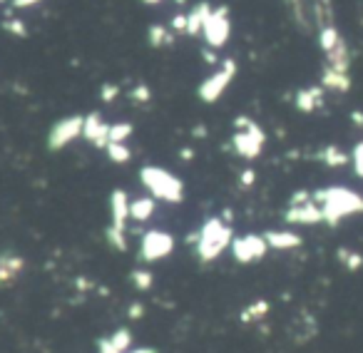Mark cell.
Segmentation results:
<instances>
[{
	"mask_svg": "<svg viewBox=\"0 0 363 353\" xmlns=\"http://www.w3.org/2000/svg\"><path fill=\"white\" fill-rule=\"evenodd\" d=\"M212 16V6L209 3H197L192 11L187 13V35H199L204 30V23Z\"/></svg>",
	"mask_w": 363,
	"mask_h": 353,
	"instance_id": "obj_11",
	"label": "cell"
},
{
	"mask_svg": "<svg viewBox=\"0 0 363 353\" xmlns=\"http://www.w3.org/2000/svg\"><path fill=\"white\" fill-rule=\"evenodd\" d=\"M40 0H13V8H30V6H38Z\"/></svg>",
	"mask_w": 363,
	"mask_h": 353,
	"instance_id": "obj_32",
	"label": "cell"
},
{
	"mask_svg": "<svg viewBox=\"0 0 363 353\" xmlns=\"http://www.w3.org/2000/svg\"><path fill=\"white\" fill-rule=\"evenodd\" d=\"M142 3H147V6H155V3H160V0H142Z\"/></svg>",
	"mask_w": 363,
	"mask_h": 353,
	"instance_id": "obj_36",
	"label": "cell"
},
{
	"mask_svg": "<svg viewBox=\"0 0 363 353\" xmlns=\"http://www.w3.org/2000/svg\"><path fill=\"white\" fill-rule=\"evenodd\" d=\"M0 3H3V0H0Z\"/></svg>",
	"mask_w": 363,
	"mask_h": 353,
	"instance_id": "obj_37",
	"label": "cell"
},
{
	"mask_svg": "<svg viewBox=\"0 0 363 353\" xmlns=\"http://www.w3.org/2000/svg\"><path fill=\"white\" fill-rule=\"evenodd\" d=\"M82 137L87 142H92L95 147H107V142H110V125L97 112H90L85 117V122H82Z\"/></svg>",
	"mask_w": 363,
	"mask_h": 353,
	"instance_id": "obj_9",
	"label": "cell"
},
{
	"mask_svg": "<svg viewBox=\"0 0 363 353\" xmlns=\"http://www.w3.org/2000/svg\"><path fill=\"white\" fill-rule=\"evenodd\" d=\"M152 212H155V199L145 197V199H135V202H130V217L137 219V222L150 219Z\"/></svg>",
	"mask_w": 363,
	"mask_h": 353,
	"instance_id": "obj_19",
	"label": "cell"
},
{
	"mask_svg": "<svg viewBox=\"0 0 363 353\" xmlns=\"http://www.w3.org/2000/svg\"><path fill=\"white\" fill-rule=\"evenodd\" d=\"M316 204L321 209L323 222L336 224L341 219L351 217V214L363 212V197H358L356 192L346 187H331L323 189V192H316Z\"/></svg>",
	"mask_w": 363,
	"mask_h": 353,
	"instance_id": "obj_1",
	"label": "cell"
},
{
	"mask_svg": "<svg viewBox=\"0 0 363 353\" xmlns=\"http://www.w3.org/2000/svg\"><path fill=\"white\" fill-rule=\"evenodd\" d=\"M150 279H152V276H150L147 271H142V274L137 271V274H135V286H137V288H147V286H150Z\"/></svg>",
	"mask_w": 363,
	"mask_h": 353,
	"instance_id": "obj_31",
	"label": "cell"
},
{
	"mask_svg": "<svg viewBox=\"0 0 363 353\" xmlns=\"http://www.w3.org/2000/svg\"><path fill=\"white\" fill-rule=\"evenodd\" d=\"M286 3L294 8V16H296V21H298V23H303V26H306V21H303V8H301V0H286Z\"/></svg>",
	"mask_w": 363,
	"mask_h": 353,
	"instance_id": "obj_30",
	"label": "cell"
},
{
	"mask_svg": "<svg viewBox=\"0 0 363 353\" xmlns=\"http://www.w3.org/2000/svg\"><path fill=\"white\" fill-rule=\"evenodd\" d=\"M132 135V125L130 122H117V125H110V142H120L125 145V140ZM107 142V145H110Z\"/></svg>",
	"mask_w": 363,
	"mask_h": 353,
	"instance_id": "obj_23",
	"label": "cell"
},
{
	"mask_svg": "<svg viewBox=\"0 0 363 353\" xmlns=\"http://www.w3.org/2000/svg\"><path fill=\"white\" fill-rule=\"evenodd\" d=\"M132 353H157V351H152V348H142V351H132Z\"/></svg>",
	"mask_w": 363,
	"mask_h": 353,
	"instance_id": "obj_35",
	"label": "cell"
},
{
	"mask_svg": "<svg viewBox=\"0 0 363 353\" xmlns=\"http://www.w3.org/2000/svg\"><path fill=\"white\" fill-rule=\"evenodd\" d=\"M140 179H142V184L150 189L155 199H164V202L177 204L184 197V187H182L179 179H177L172 172L160 169V167H145V169L140 172Z\"/></svg>",
	"mask_w": 363,
	"mask_h": 353,
	"instance_id": "obj_2",
	"label": "cell"
},
{
	"mask_svg": "<svg viewBox=\"0 0 363 353\" xmlns=\"http://www.w3.org/2000/svg\"><path fill=\"white\" fill-rule=\"evenodd\" d=\"M242 184H244V187H252V184H254V169L244 172V174H242Z\"/></svg>",
	"mask_w": 363,
	"mask_h": 353,
	"instance_id": "obj_33",
	"label": "cell"
},
{
	"mask_svg": "<svg viewBox=\"0 0 363 353\" xmlns=\"http://www.w3.org/2000/svg\"><path fill=\"white\" fill-rule=\"evenodd\" d=\"M229 242H232V229L219 222V219H209L202 227V232H199V257L214 259Z\"/></svg>",
	"mask_w": 363,
	"mask_h": 353,
	"instance_id": "obj_3",
	"label": "cell"
},
{
	"mask_svg": "<svg viewBox=\"0 0 363 353\" xmlns=\"http://www.w3.org/2000/svg\"><path fill=\"white\" fill-rule=\"evenodd\" d=\"M237 130L239 132L234 135V150H237V155L247 157V159H254L264 147V132L259 130L249 117H239Z\"/></svg>",
	"mask_w": 363,
	"mask_h": 353,
	"instance_id": "obj_4",
	"label": "cell"
},
{
	"mask_svg": "<svg viewBox=\"0 0 363 353\" xmlns=\"http://www.w3.org/2000/svg\"><path fill=\"white\" fill-rule=\"evenodd\" d=\"M234 72H237V62L229 57V60L222 62V67H219L212 77H207V80L199 85V90H197L199 100L202 102H217L219 97H222V92L229 87V82L234 80Z\"/></svg>",
	"mask_w": 363,
	"mask_h": 353,
	"instance_id": "obj_5",
	"label": "cell"
},
{
	"mask_svg": "<svg viewBox=\"0 0 363 353\" xmlns=\"http://www.w3.org/2000/svg\"><path fill=\"white\" fill-rule=\"evenodd\" d=\"M3 28H6L8 33H13V35H18V38H26V35H28L26 23L18 21V18H8V21L3 23Z\"/></svg>",
	"mask_w": 363,
	"mask_h": 353,
	"instance_id": "obj_25",
	"label": "cell"
},
{
	"mask_svg": "<svg viewBox=\"0 0 363 353\" xmlns=\"http://www.w3.org/2000/svg\"><path fill=\"white\" fill-rule=\"evenodd\" d=\"M21 269H23V259L3 254L0 257V284H11L21 274Z\"/></svg>",
	"mask_w": 363,
	"mask_h": 353,
	"instance_id": "obj_16",
	"label": "cell"
},
{
	"mask_svg": "<svg viewBox=\"0 0 363 353\" xmlns=\"http://www.w3.org/2000/svg\"><path fill=\"white\" fill-rule=\"evenodd\" d=\"M321 159L326 162V164H331V167H341V164H346V162H348V155H343L338 147H326V150L321 152Z\"/></svg>",
	"mask_w": 363,
	"mask_h": 353,
	"instance_id": "obj_24",
	"label": "cell"
},
{
	"mask_svg": "<svg viewBox=\"0 0 363 353\" xmlns=\"http://www.w3.org/2000/svg\"><path fill=\"white\" fill-rule=\"evenodd\" d=\"M318 102H321V87H308L296 95V107L301 112H313Z\"/></svg>",
	"mask_w": 363,
	"mask_h": 353,
	"instance_id": "obj_18",
	"label": "cell"
},
{
	"mask_svg": "<svg viewBox=\"0 0 363 353\" xmlns=\"http://www.w3.org/2000/svg\"><path fill=\"white\" fill-rule=\"evenodd\" d=\"M117 92H120V87L112 85V82H107V85H102V90H100L102 102H112V100H115V97H117Z\"/></svg>",
	"mask_w": 363,
	"mask_h": 353,
	"instance_id": "obj_26",
	"label": "cell"
},
{
	"mask_svg": "<svg viewBox=\"0 0 363 353\" xmlns=\"http://www.w3.org/2000/svg\"><path fill=\"white\" fill-rule=\"evenodd\" d=\"M112 227L115 229H122L125 227V219L130 217V202H127V194L122 189H115L112 192Z\"/></svg>",
	"mask_w": 363,
	"mask_h": 353,
	"instance_id": "obj_12",
	"label": "cell"
},
{
	"mask_svg": "<svg viewBox=\"0 0 363 353\" xmlns=\"http://www.w3.org/2000/svg\"><path fill=\"white\" fill-rule=\"evenodd\" d=\"M82 122H85L82 115H72V117H65V120L55 122L50 135H48V147H50V150H62V147H67L72 140H77V137L82 135Z\"/></svg>",
	"mask_w": 363,
	"mask_h": 353,
	"instance_id": "obj_6",
	"label": "cell"
},
{
	"mask_svg": "<svg viewBox=\"0 0 363 353\" xmlns=\"http://www.w3.org/2000/svg\"><path fill=\"white\" fill-rule=\"evenodd\" d=\"M341 40H343V38L338 35L336 28H333V26H321V33H318V43H321V50L323 52H331Z\"/></svg>",
	"mask_w": 363,
	"mask_h": 353,
	"instance_id": "obj_20",
	"label": "cell"
},
{
	"mask_svg": "<svg viewBox=\"0 0 363 353\" xmlns=\"http://www.w3.org/2000/svg\"><path fill=\"white\" fill-rule=\"evenodd\" d=\"M127 346H130V331H117L115 336L100 343V353H125Z\"/></svg>",
	"mask_w": 363,
	"mask_h": 353,
	"instance_id": "obj_17",
	"label": "cell"
},
{
	"mask_svg": "<svg viewBox=\"0 0 363 353\" xmlns=\"http://www.w3.org/2000/svg\"><path fill=\"white\" fill-rule=\"evenodd\" d=\"M172 28H174V33H187V16L172 18Z\"/></svg>",
	"mask_w": 363,
	"mask_h": 353,
	"instance_id": "obj_29",
	"label": "cell"
},
{
	"mask_svg": "<svg viewBox=\"0 0 363 353\" xmlns=\"http://www.w3.org/2000/svg\"><path fill=\"white\" fill-rule=\"evenodd\" d=\"M174 249V239L169 237L167 232H147L142 237V244H140V254L145 262H157V259H164L167 254Z\"/></svg>",
	"mask_w": 363,
	"mask_h": 353,
	"instance_id": "obj_8",
	"label": "cell"
},
{
	"mask_svg": "<svg viewBox=\"0 0 363 353\" xmlns=\"http://www.w3.org/2000/svg\"><path fill=\"white\" fill-rule=\"evenodd\" d=\"M130 95H132V100H137V102H147L152 97L150 95V87H147V85H137L135 90L130 92Z\"/></svg>",
	"mask_w": 363,
	"mask_h": 353,
	"instance_id": "obj_28",
	"label": "cell"
},
{
	"mask_svg": "<svg viewBox=\"0 0 363 353\" xmlns=\"http://www.w3.org/2000/svg\"><path fill=\"white\" fill-rule=\"evenodd\" d=\"M264 242H267V247L274 249H296L301 244V239L291 232H267L264 234Z\"/></svg>",
	"mask_w": 363,
	"mask_h": 353,
	"instance_id": "obj_15",
	"label": "cell"
},
{
	"mask_svg": "<svg viewBox=\"0 0 363 353\" xmlns=\"http://www.w3.org/2000/svg\"><path fill=\"white\" fill-rule=\"evenodd\" d=\"M353 164H356V174L363 176V142H358L353 150Z\"/></svg>",
	"mask_w": 363,
	"mask_h": 353,
	"instance_id": "obj_27",
	"label": "cell"
},
{
	"mask_svg": "<svg viewBox=\"0 0 363 353\" xmlns=\"http://www.w3.org/2000/svg\"><path fill=\"white\" fill-rule=\"evenodd\" d=\"M321 87H326V90H333V92H348V90H351V77L343 75V72L331 70V67H323Z\"/></svg>",
	"mask_w": 363,
	"mask_h": 353,
	"instance_id": "obj_14",
	"label": "cell"
},
{
	"mask_svg": "<svg viewBox=\"0 0 363 353\" xmlns=\"http://www.w3.org/2000/svg\"><path fill=\"white\" fill-rule=\"evenodd\" d=\"M202 57L209 62V65H214V62H217V55H214V50H209V47H204V50H202Z\"/></svg>",
	"mask_w": 363,
	"mask_h": 353,
	"instance_id": "obj_34",
	"label": "cell"
},
{
	"mask_svg": "<svg viewBox=\"0 0 363 353\" xmlns=\"http://www.w3.org/2000/svg\"><path fill=\"white\" fill-rule=\"evenodd\" d=\"M105 150H107V157H110L112 162H117V164H125V162H130V157H132L130 147L120 145V142H110Z\"/></svg>",
	"mask_w": 363,
	"mask_h": 353,
	"instance_id": "obj_21",
	"label": "cell"
},
{
	"mask_svg": "<svg viewBox=\"0 0 363 353\" xmlns=\"http://www.w3.org/2000/svg\"><path fill=\"white\" fill-rule=\"evenodd\" d=\"M232 244H234V257L244 264L257 262V259L264 257V252H267V242H264V237H244V239H237V242H232Z\"/></svg>",
	"mask_w": 363,
	"mask_h": 353,
	"instance_id": "obj_10",
	"label": "cell"
},
{
	"mask_svg": "<svg viewBox=\"0 0 363 353\" xmlns=\"http://www.w3.org/2000/svg\"><path fill=\"white\" fill-rule=\"evenodd\" d=\"M326 67L348 75V67H351V55H348V47H346V43H343V40L338 43L331 52H326Z\"/></svg>",
	"mask_w": 363,
	"mask_h": 353,
	"instance_id": "obj_13",
	"label": "cell"
},
{
	"mask_svg": "<svg viewBox=\"0 0 363 353\" xmlns=\"http://www.w3.org/2000/svg\"><path fill=\"white\" fill-rule=\"evenodd\" d=\"M227 8H217V11H212V16H209V21L204 23V40L209 43L212 47H222L227 45L229 35H232V23H229V16H227Z\"/></svg>",
	"mask_w": 363,
	"mask_h": 353,
	"instance_id": "obj_7",
	"label": "cell"
},
{
	"mask_svg": "<svg viewBox=\"0 0 363 353\" xmlns=\"http://www.w3.org/2000/svg\"><path fill=\"white\" fill-rule=\"evenodd\" d=\"M147 38H150L152 47H162V45H169V43H172V35L167 33L164 26H152L150 33H147Z\"/></svg>",
	"mask_w": 363,
	"mask_h": 353,
	"instance_id": "obj_22",
	"label": "cell"
}]
</instances>
